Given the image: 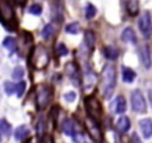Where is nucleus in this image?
I'll use <instances>...</instances> for the list:
<instances>
[{"label":"nucleus","instance_id":"1","mask_svg":"<svg viewBox=\"0 0 152 143\" xmlns=\"http://www.w3.org/2000/svg\"><path fill=\"white\" fill-rule=\"evenodd\" d=\"M116 83V71L113 65H104L101 72V80H100V89L106 99L110 98Z\"/></svg>","mask_w":152,"mask_h":143},{"label":"nucleus","instance_id":"2","mask_svg":"<svg viewBox=\"0 0 152 143\" xmlns=\"http://www.w3.org/2000/svg\"><path fill=\"white\" fill-rule=\"evenodd\" d=\"M49 60H50L49 52L44 46L37 45L32 50V52H31V63H32V66L34 69H37V70L45 69L49 64Z\"/></svg>","mask_w":152,"mask_h":143},{"label":"nucleus","instance_id":"3","mask_svg":"<svg viewBox=\"0 0 152 143\" xmlns=\"http://www.w3.org/2000/svg\"><path fill=\"white\" fill-rule=\"evenodd\" d=\"M0 19L2 21V25L8 30L10 24H12V26L15 28L17 24H13V21L15 22V18H14V11L13 7L11 6V4H8L6 0H0Z\"/></svg>","mask_w":152,"mask_h":143},{"label":"nucleus","instance_id":"4","mask_svg":"<svg viewBox=\"0 0 152 143\" xmlns=\"http://www.w3.org/2000/svg\"><path fill=\"white\" fill-rule=\"evenodd\" d=\"M52 89L48 85H42L39 86V89L37 90V96H36V103L38 109H45L52 98Z\"/></svg>","mask_w":152,"mask_h":143},{"label":"nucleus","instance_id":"5","mask_svg":"<svg viewBox=\"0 0 152 143\" xmlns=\"http://www.w3.org/2000/svg\"><path fill=\"white\" fill-rule=\"evenodd\" d=\"M84 105H86V110L89 113V117L93 119H99L101 117L102 113V108H101V103L100 100L94 97V96H88L84 99Z\"/></svg>","mask_w":152,"mask_h":143},{"label":"nucleus","instance_id":"6","mask_svg":"<svg viewBox=\"0 0 152 143\" xmlns=\"http://www.w3.org/2000/svg\"><path fill=\"white\" fill-rule=\"evenodd\" d=\"M131 104H132V110L137 113H145L147 110L146 100L144 98V95L141 93L140 90H134L131 95Z\"/></svg>","mask_w":152,"mask_h":143},{"label":"nucleus","instance_id":"7","mask_svg":"<svg viewBox=\"0 0 152 143\" xmlns=\"http://www.w3.org/2000/svg\"><path fill=\"white\" fill-rule=\"evenodd\" d=\"M138 27L141 34L145 38H148L151 35V28H152V22H151V14L148 11H144L138 20Z\"/></svg>","mask_w":152,"mask_h":143},{"label":"nucleus","instance_id":"8","mask_svg":"<svg viewBox=\"0 0 152 143\" xmlns=\"http://www.w3.org/2000/svg\"><path fill=\"white\" fill-rule=\"evenodd\" d=\"M84 125H86V129L89 134V136L97 143H100L102 141V132H101V129L97 124V122L90 117H88L84 122Z\"/></svg>","mask_w":152,"mask_h":143},{"label":"nucleus","instance_id":"9","mask_svg":"<svg viewBox=\"0 0 152 143\" xmlns=\"http://www.w3.org/2000/svg\"><path fill=\"white\" fill-rule=\"evenodd\" d=\"M65 73L68 74V77L70 78V80L75 84V85H78V80H80V73H78V69L76 66L75 63L72 61H69L65 64Z\"/></svg>","mask_w":152,"mask_h":143},{"label":"nucleus","instance_id":"10","mask_svg":"<svg viewBox=\"0 0 152 143\" xmlns=\"http://www.w3.org/2000/svg\"><path fill=\"white\" fill-rule=\"evenodd\" d=\"M95 80H96V76H95L94 71L87 65L84 69V72H83V87H84V90L91 89Z\"/></svg>","mask_w":152,"mask_h":143},{"label":"nucleus","instance_id":"11","mask_svg":"<svg viewBox=\"0 0 152 143\" xmlns=\"http://www.w3.org/2000/svg\"><path fill=\"white\" fill-rule=\"evenodd\" d=\"M51 17L56 21L63 20V0H55L51 5Z\"/></svg>","mask_w":152,"mask_h":143},{"label":"nucleus","instance_id":"12","mask_svg":"<svg viewBox=\"0 0 152 143\" xmlns=\"http://www.w3.org/2000/svg\"><path fill=\"white\" fill-rule=\"evenodd\" d=\"M139 57L145 69H150L152 61H151V54H150V50L147 45H141L139 47Z\"/></svg>","mask_w":152,"mask_h":143},{"label":"nucleus","instance_id":"13","mask_svg":"<svg viewBox=\"0 0 152 143\" xmlns=\"http://www.w3.org/2000/svg\"><path fill=\"white\" fill-rule=\"evenodd\" d=\"M139 126L142 132L144 138H150L152 136V119L151 118H144L139 121Z\"/></svg>","mask_w":152,"mask_h":143},{"label":"nucleus","instance_id":"14","mask_svg":"<svg viewBox=\"0 0 152 143\" xmlns=\"http://www.w3.org/2000/svg\"><path fill=\"white\" fill-rule=\"evenodd\" d=\"M121 40L125 43H131V44H137V35L135 32L132 27H126L122 33H121Z\"/></svg>","mask_w":152,"mask_h":143},{"label":"nucleus","instance_id":"15","mask_svg":"<svg viewBox=\"0 0 152 143\" xmlns=\"http://www.w3.org/2000/svg\"><path fill=\"white\" fill-rule=\"evenodd\" d=\"M83 41H84V45L88 48V51L91 52V50L95 46V34L93 33V31L87 30L84 32V34H83Z\"/></svg>","mask_w":152,"mask_h":143},{"label":"nucleus","instance_id":"16","mask_svg":"<svg viewBox=\"0 0 152 143\" xmlns=\"http://www.w3.org/2000/svg\"><path fill=\"white\" fill-rule=\"evenodd\" d=\"M116 128H118V130H119L120 132H126V131H128L129 128H131V121H129V118L126 117V116H121V117L118 119V122H116Z\"/></svg>","mask_w":152,"mask_h":143},{"label":"nucleus","instance_id":"17","mask_svg":"<svg viewBox=\"0 0 152 143\" xmlns=\"http://www.w3.org/2000/svg\"><path fill=\"white\" fill-rule=\"evenodd\" d=\"M103 54L109 60H115L119 57V50L114 46H106L103 47Z\"/></svg>","mask_w":152,"mask_h":143},{"label":"nucleus","instance_id":"18","mask_svg":"<svg viewBox=\"0 0 152 143\" xmlns=\"http://www.w3.org/2000/svg\"><path fill=\"white\" fill-rule=\"evenodd\" d=\"M137 77V73L129 67H122V80L125 83H132Z\"/></svg>","mask_w":152,"mask_h":143},{"label":"nucleus","instance_id":"19","mask_svg":"<svg viewBox=\"0 0 152 143\" xmlns=\"http://www.w3.org/2000/svg\"><path fill=\"white\" fill-rule=\"evenodd\" d=\"M2 46L10 52H14L17 50V41L13 37H5L2 40Z\"/></svg>","mask_w":152,"mask_h":143},{"label":"nucleus","instance_id":"20","mask_svg":"<svg viewBox=\"0 0 152 143\" xmlns=\"http://www.w3.org/2000/svg\"><path fill=\"white\" fill-rule=\"evenodd\" d=\"M30 134V130L27 128V125H19L15 130H14V137L17 139H24L27 135Z\"/></svg>","mask_w":152,"mask_h":143},{"label":"nucleus","instance_id":"21","mask_svg":"<svg viewBox=\"0 0 152 143\" xmlns=\"http://www.w3.org/2000/svg\"><path fill=\"white\" fill-rule=\"evenodd\" d=\"M126 8H127V12L129 15H137L139 12V1L138 0H128Z\"/></svg>","mask_w":152,"mask_h":143},{"label":"nucleus","instance_id":"22","mask_svg":"<svg viewBox=\"0 0 152 143\" xmlns=\"http://www.w3.org/2000/svg\"><path fill=\"white\" fill-rule=\"evenodd\" d=\"M126 99L122 96H119L115 99V112L116 113H124L126 111Z\"/></svg>","mask_w":152,"mask_h":143},{"label":"nucleus","instance_id":"23","mask_svg":"<svg viewBox=\"0 0 152 143\" xmlns=\"http://www.w3.org/2000/svg\"><path fill=\"white\" fill-rule=\"evenodd\" d=\"M96 13H97L96 7H95L93 4H90V2H89V4L86 6V9H84L86 19H87V20H91V19H94V18H95V15H96Z\"/></svg>","mask_w":152,"mask_h":143},{"label":"nucleus","instance_id":"24","mask_svg":"<svg viewBox=\"0 0 152 143\" xmlns=\"http://www.w3.org/2000/svg\"><path fill=\"white\" fill-rule=\"evenodd\" d=\"M62 129H63L64 134L68 135V136H72V135L75 134V131H74V123H72L71 119H65V121L63 122Z\"/></svg>","mask_w":152,"mask_h":143},{"label":"nucleus","instance_id":"25","mask_svg":"<svg viewBox=\"0 0 152 143\" xmlns=\"http://www.w3.org/2000/svg\"><path fill=\"white\" fill-rule=\"evenodd\" d=\"M65 32L69 34H77L80 32V24L77 21L70 22L65 26Z\"/></svg>","mask_w":152,"mask_h":143},{"label":"nucleus","instance_id":"26","mask_svg":"<svg viewBox=\"0 0 152 143\" xmlns=\"http://www.w3.org/2000/svg\"><path fill=\"white\" fill-rule=\"evenodd\" d=\"M52 34H53V26H52V24H46L43 27V30H42V38L48 40Z\"/></svg>","mask_w":152,"mask_h":143},{"label":"nucleus","instance_id":"27","mask_svg":"<svg viewBox=\"0 0 152 143\" xmlns=\"http://www.w3.org/2000/svg\"><path fill=\"white\" fill-rule=\"evenodd\" d=\"M45 126H46V123H45V118L44 117H40L38 119V123H37V134L38 136H43L44 132H45Z\"/></svg>","mask_w":152,"mask_h":143},{"label":"nucleus","instance_id":"28","mask_svg":"<svg viewBox=\"0 0 152 143\" xmlns=\"http://www.w3.org/2000/svg\"><path fill=\"white\" fill-rule=\"evenodd\" d=\"M42 11H43V8H42V5H39V4H32L28 7V13L32 15H40Z\"/></svg>","mask_w":152,"mask_h":143},{"label":"nucleus","instance_id":"29","mask_svg":"<svg viewBox=\"0 0 152 143\" xmlns=\"http://www.w3.org/2000/svg\"><path fill=\"white\" fill-rule=\"evenodd\" d=\"M24 74H25V71L21 66H17L12 71V78L13 79H21L24 77Z\"/></svg>","mask_w":152,"mask_h":143},{"label":"nucleus","instance_id":"30","mask_svg":"<svg viewBox=\"0 0 152 143\" xmlns=\"http://www.w3.org/2000/svg\"><path fill=\"white\" fill-rule=\"evenodd\" d=\"M0 131L2 132V135H5L6 137H8L10 135H11V125L4 119V121H1V123H0Z\"/></svg>","mask_w":152,"mask_h":143},{"label":"nucleus","instance_id":"31","mask_svg":"<svg viewBox=\"0 0 152 143\" xmlns=\"http://www.w3.org/2000/svg\"><path fill=\"white\" fill-rule=\"evenodd\" d=\"M56 51H57V54H58L59 57H64V56H66V54L69 53V50H68V47L65 46L64 43H59V44L57 45Z\"/></svg>","mask_w":152,"mask_h":143},{"label":"nucleus","instance_id":"32","mask_svg":"<svg viewBox=\"0 0 152 143\" xmlns=\"http://www.w3.org/2000/svg\"><path fill=\"white\" fill-rule=\"evenodd\" d=\"M4 90H5V92L8 95V96H11L12 93H14V91H15V85L12 83V82H5L4 83Z\"/></svg>","mask_w":152,"mask_h":143},{"label":"nucleus","instance_id":"33","mask_svg":"<svg viewBox=\"0 0 152 143\" xmlns=\"http://www.w3.org/2000/svg\"><path fill=\"white\" fill-rule=\"evenodd\" d=\"M25 87H26V83H25V82H19V83L15 85V92H17V96H18V97H21V96L24 95Z\"/></svg>","mask_w":152,"mask_h":143},{"label":"nucleus","instance_id":"34","mask_svg":"<svg viewBox=\"0 0 152 143\" xmlns=\"http://www.w3.org/2000/svg\"><path fill=\"white\" fill-rule=\"evenodd\" d=\"M63 98L68 102V103H71V102H74L75 100V98H76V93L74 92V91H70V92H66L64 96H63Z\"/></svg>","mask_w":152,"mask_h":143},{"label":"nucleus","instance_id":"35","mask_svg":"<svg viewBox=\"0 0 152 143\" xmlns=\"http://www.w3.org/2000/svg\"><path fill=\"white\" fill-rule=\"evenodd\" d=\"M72 137H74V141H75L76 143H81V142L83 141V136H82L81 134H74Z\"/></svg>","mask_w":152,"mask_h":143},{"label":"nucleus","instance_id":"36","mask_svg":"<svg viewBox=\"0 0 152 143\" xmlns=\"http://www.w3.org/2000/svg\"><path fill=\"white\" fill-rule=\"evenodd\" d=\"M43 143H53V141H52V137H51V136H49V135H46V136H44V139H43Z\"/></svg>","mask_w":152,"mask_h":143},{"label":"nucleus","instance_id":"37","mask_svg":"<svg viewBox=\"0 0 152 143\" xmlns=\"http://www.w3.org/2000/svg\"><path fill=\"white\" fill-rule=\"evenodd\" d=\"M148 99H150V103L152 105V90H148Z\"/></svg>","mask_w":152,"mask_h":143}]
</instances>
